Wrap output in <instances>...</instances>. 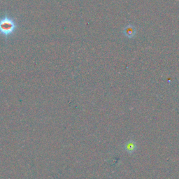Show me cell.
I'll return each instance as SVG.
<instances>
[{"label":"cell","mask_w":179,"mask_h":179,"mask_svg":"<svg viewBox=\"0 0 179 179\" xmlns=\"http://www.w3.org/2000/svg\"><path fill=\"white\" fill-rule=\"evenodd\" d=\"M124 150L128 154H133L137 150V144L134 140L130 139L124 145Z\"/></svg>","instance_id":"obj_1"}]
</instances>
